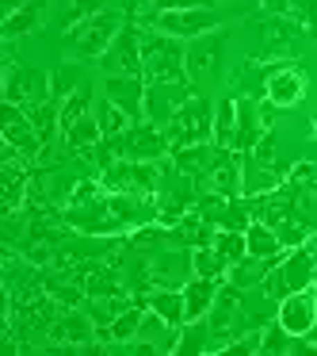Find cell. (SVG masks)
<instances>
[{"label":"cell","instance_id":"6da1fadb","mask_svg":"<svg viewBox=\"0 0 317 356\" xmlns=\"http://www.w3.org/2000/svg\"><path fill=\"white\" fill-rule=\"evenodd\" d=\"M142 77H146V85H161V81H187L184 39H172V35L157 31V27L142 35Z\"/></svg>","mask_w":317,"mask_h":356},{"label":"cell","instance_id":"7a4b0ae2","mask_svg":"<svg viewBox=\"0 0 317 356\" xmlns=\"http://www.w3.org/2000/svg\"><path fill=\"white\" fill-rule=\"evenodd\" d=\"M314 284H317V249L294 245L268 268V276H264L260 287L271 302H279L291 291H302V287H314Z\"/></svg>","mask_w":317,"mask_h":356},{"label":"cell","instance_id":"3957f363","mask_svg":"<svg viewBox=\"0 0 317 356\" xmlns=\"http://www.w3.org/2000/svg\"><path fill=\"white\" fill-rule=\"evenodd\" d=\"M119 31H123V16H119V12H96V16L73 24V31L65 35V47H69L73 58H80V62L103 58Z\"/></svg>","mask_w":317,"mask_h":356},{"label":"cell","instance_id":"277c9868","mask_svg":"<svg viewBox=\"0 0 317 356\" xmlns=\"http://www.w3.org/2000/svg\"><path fill=\"white\" fill-rule=\"evenodd\" d=\"M108 146L115 157H126V161H164V154H172V142L164 134V127L149 123V119L130 123V131L119 134V138H108Z\"/></svg>","mask_w":317,"mask_h":356},{"label":"cell","instance_id":"5b68a950","mask_svg":"<svg viewBox=\"0 0 317 356\" xmlns=\"http://www.w3.org/2000/svg\"><path fill=\"white\" fill-rule=\"evenodd\" d=\"M172 149L180 146H195V142H214V108L203 96H191L187 104H180L176 115L164 123Z\"/></svg>","mask_w":317,"mask_h":356},{"label":"cell","instance_id":"8992f818","mask_svg":"<svg viewBox=\"0 0 317 356\" xmlns=\"http://www.w3.org/2000/svg\"><path fill=\"white\" fill-rule=\"evenodd\" d=\"M153 27L172 39H184V42H195L203 35L218 31L222 27V16L214 8H187V12H157L153 16Z\"/></svg>","mask_w":317,"mask_h":356},{"label":"cell","instance_id":"52a82bcc","mask_svg":"<svg viewBox=\"0 0 317 356\" xmlns=\"http://www.w3.org/2000/svg\"><path fill=\"white\" fill-rule=\"evenodd\" d=\"M0 134H4V146H12L19 157H35L46 146L39 138V131H35L27 108L24 104H12V100H4V108H0Z\"/></svg>","mask_w":317,"mask_h":356},{"label":"cell","instance_id":"ba28073f","mask_svg":"<svg viewBox=\"0 0 317 356\" xmlns=\"http://www.w3.org/2000/svg\"><path fill=\"white\" fill-rule=\"evenodd\" d=\"M275 322L283 325L291 337H309V330H314V322H317V284L302 287V291H291L286 299H279Z\"/></svg>","mask_w":317,"mask_h":356},{"label":"cell","instance_id":"9c48e42d","mask_svg":"<svg viewBox=\"0 0 317 356\" xmlns=\"http://www.w3.org/2000/svg\"><path fill=\"white\" fill-rule=\"evenodd\" d=\"M96 330L100 325L92 322V314L85 307H69L58 322H50L46 337L54 341V348H85L96 341Z\"/></svg>","mask_w":317,"mask_h":356},{"label":"cell","instance_id":"30bf717a","mask_svg":"<svg viewBox=\"0 0 317 356\" xmlns=\"http://www.w3.org/2000/svg\"><path fill=\"white\" fill-rule=\"evenodd\" d=\"M199 184L207 188V192H218L225 195V200H233V195H245V177H241V154L237 149H222L218 146V157L210 161V169L199 177Z\"/></svg>","mask_w":317,"mask_h":356},{"label":"cell","instance_id":"8fae6325","mask_svg":"<svg viewBox=\"0 0 317 356\" xmlns=\"http://www.w3.org/2000/svg\"><path fill=\"white\" fill-rule=\"evenodd\" d=\"M191 100V85L187 81H161V85H146V119L149 123H169L176 115L180 104Z\"/></svg>","mask_w":317,"mask_h":356},{"label":"cell","instance_id":"7c38bea8","mask_svg":"<svg viewBox=\"0 0 317 356\" xmlns=\"http://www.w3.org/2000/svg\"><path fill=\"white\" fill-rule=\"evenodd\" d=\"M100 65L108 73H126V77H142V31L123 27L115 35V42L108 47V54L100 58Z\"/></svg>","mask_w":317,"mask_h":356},{"label":"cell","instance_id":"4fadbf2b","mask_svg":"<svg viewBox=\"0 0 317 356\" xmlns=\"http://www.w3.org/2000/svg\"><path fill=\"white\" fill-rule=\"evenodd\" d=\"M103 96H108L111 104H119V108L134 119V123H138V119H146V77L108 73V81H103Z\"/></svg>","mask_w":317,"mask_h":356},{"label":"cell","instance_id":"5bb4252c","mask_svg":"<svg viewBox=\"0 0 317 356\" xmlns=\"http://www.w3.org/2000/svg\"><path fill=\"white\" fill-rule=\"evenodd\" d=\"M306 92V77H302L294 65H275L268 70V81H264V96H268L275 108H294Z\"/></svg>","mask_w":317,"mask_h":356},{"label":"cell","instance_id":"9a60e30c","mask_svg":"<svg viewBox=\"0 0 317 356\" xmlns=\"http://www.w3.org/2000/svg\"><path fill=\"white\" fill-rule=\"evenodd\" d=\"M184 322H199L214 310V299L222 291V280H207V276H191L184 287Z\"/></svg>","mask_w":317,"mask_h":356},{"label":"cell","instance_id":"2e32d148","mask_svg":"<svg viewBox=\"0 0 317 356\" xmlns=\"http://www.w3.org/2000/svg\"><path fill=\"white\" fill-rule=\"evenodd\" d=\"M268 131L271 127L264 123L260 108H256L252 100H237V134H233V149H237V154H252L256 142H260Z\"/></svg>","mask_w":317,"mask_h":356},{"label":"cell","instance_id":"e0dca14e","mask_svg":"<svg viewBox=\"0 0 317 356\" xmlns=\"http://www.w3.org/2000/svg\"><path fill=\"white\" fill-rule=\"evenodd\" d=\"M35 88H39V92H50V77H42V73H27V70H19V65H4V100L27 104V108H31Z\"/></svg>","mask_w":317,"mask_h":356},{"label":"cell","instance_id":"ac0fdd59","mask_svg":"<svg viewBox=\"0 0 317 356\" xmlns=\"http://www.w3.org/2000/svg\"><path fill=\"white\" fill-rule=\"evenodd\" d=\"M16 149L12 146H4V195H0V203H4V215H16L19 207H24V200H27V169L16 161Z\"/></svg>","mask_w":317,"mask_h":356},{"label":"cell","instance_id":"d6986e66","mask_svg":"<svg viewBox=\"0 0 317 356\" xmlns=\"http://www.w3.org/2000/svg\"><path fill=\"white\" fill-rule=\"evenodd\" d=\"M222 35H203L195 39V47L187 50V81H199V77H210L218 70V54H222Z\"/></svg>","mask_w":317,"mask_h":356},{"label":"cell","instance_id":"ffe728a7","mask_svg":"<svg viewBox=\"0 0 317 356\" xmlns=\"http://www.w3.org/2000/svg\"><path fill=\"white\" fill-rule=\"evenodd\" d=\"M218 157V146L214 142H195V146H180L172 149V169L180 172V177H195L199 180L203 172L210 169V161Z\"/></svg>","mask_w":317,"mask_h":356},{"label":"cell","instance_id":"44dd1931","mask_svg":"<svg viewBox=\"0 0 317 356\" xmlns=\"http://www.w3.org/2000/svg\"><path fill=\"white\" fill-rule=\"evenodd\" d=\"M245 241H248V253L260 257V261H279V257L286 253L283 238H279V234L271 230V226L264 222V218H252V222H248Z\"/></svg>","mask_w":317,"mask_h":356},{"label":"cell","instance_id":"7402d4cb","mask_svg":"<svg viewBox=\"0 0 317 356\" xmlns=\"http://www.w3.org/2000/svg\"><path fill=\"white\" fill-rule=\"evenodd\" d=\"M146 307H149V310H157V314H161L164 322L184 325V291H180V287H149Z\"/></svg>","mask_w":317,"mask_h":356},{"label":"cell","instance_id":"603a6c76","mask_svg":"<svg viewBox=\"0 0 317 356\" xmlns=\"http://www.w3.org/2000/svg\"><path fill=\"white\" fill-rule=\"evenodd\" d=\"M65 146L77 149V154H92L96 146H103V131H100V119L96 115H85L77 119L73 127H65Z\"/></svg>","mask_w":317,"mask_h":356},{"label":"cell","instance_id":"cb8c5ba5","mask_svg":"<svg viewBox=\"0 0 317 356\" xmlns=\"http://www.w3.org/2000/svg\"><path fill=\"white\" fill-rule=\"evenodd\" d=\"M191 268H195V276H207V280H230V268L233 264L225 261L222 253H218L214 245H195L191 249Z\"/></svg>","mask_w":317,"mask_h":356},{"label":"cell","instance_id":"d4e9b609","mask_svg":"<svg viewBox=\"0 0 317 356\" xmlns=\"http://www.w3.org/2000/svg\"><path fill=\"white\" fill-rule=\"evenodd\" d=\"M42 0H31L27 8H19L16 16H8V19H0V35L4 39H19V35H27V31H35V27L42 24Z\"/></svg>","mask_w":317,"mask_h":356},{"label":"cell","instance_id":"484cf974","mask_svg":"<svg viewBox=\"0 0 317 356\" xmlns=\"http://www.w3.org/2000/svg\"><path fill=\"white\" fill-rule=\"evenodd\" d=\"M271 264H275V261H260V257H252V253L241 257V261L230 268V284L241 287V291H248L252 284H264V276H268Z\"/></svg>","mask_w":317,"mask_h":356},{"label":"cell","instance_id":"4316f807","mask_svg":"<svg viewBox=\"0 0 317 356\" xmlns=\"http://www.w3.org/2000/svg\"><path fill=\"white\" fill-rule=\"evenodd\" d=\"M233 134H237V100H218L214 108V146L233 149Z\"/></svg>","mask_w":317,"mask_h":356},{"label":"cell","instance_id":"83f0119b","mask_svg":"<svg viewBox=\"0 0 317 356\" xmlns=\"http://www.w3.org/2000/svg\"><path fill=\"white\" fill-rule=\"evenodd\" d=\"M80 284H85V291L92 295V299H100V295H123V284H119L115 272H108L103 264H88V268L80 272Z\"/></svg>","mask_w":317,"mask_h":356},{"label":"cell","instance_id":"f1b7e54d","mask_svg":"<svg viewBox=\"0 0 317 356\" xmlns=\"http://www.w3.org/2000/svg\"><path fill=\"white\" fill-rule=\"evenodd\" d=\"M96 119H100V131H103V138H119V134H126L130 131V123L134 119L126 115L119 104H111L108 96L100 100V108H96Z\"/></svg>","mask_w":317,"mask_h":356},{"label":"cell","instance_id":"f546056e","mask_svg":"<svg viewBox=\"0 0 317 356\" xmlns=\"http://www.w3.org/2000/svg\"><path fill=\"white\" fill-rule=\"evenodd\" d=\"M210 325L207 318H199V322H184L180 325V337H176V353L187 356V353H207L210 348Z\"/></svg>","mask_w":317,"mask_h":356},{"label":"cell","instance_id":"4dcf8cb0","mask_svg":"<svg viewBox=\"0 0 317 356\" xmlns=\"http://www.w3.org/2000/svg\"><path fill=\"white\" fill-rule=\"evenodd\" d=\"M294 345H298V337H291V333H286L279 322H271L268 330H260V353H268V356L294 353Z\"/></svg>","mask_w":317,"mask_h":356},{"label":"cell","instance_id":"1f68e13d","mask_svg":"<svg viewBox=\"0 0 317 356\" xmlns=\"http://www.w3.org/2000/svg\"><path fill=\"white\" fill-rule=\"evenodd\" d=\"M210 245H214L230 264H237L241 257H248V241H245V234H241V230H218Z\"/></svg>","mask_w":317,"mask_h":356},{"label":"cell","instance_id":"d6a6232c","mask_svg":"<svg viewBox=\"0 0 317 356\" xmlns=\"http://www.w3.org/2000/svg\"><path fill=\"white\" fill-rule=\"evenodd\" d=\"M85 115H92V92H88V88H77L73 96L62 100V131L73 127L77 119H85Z\"/></svg>","mask_w":317,"mask_h":356},{"label":"cell","instance_id":"836d02e7","mask_svg":"<svg viewBox=\"0 0 317 356\" xmlns=\"http://www.w3.org/2000/svg\"><path fill=\"white\" fill-rule=\"evenodd\" d=\"M286 188H306V184H317V165H309V161H298V165H291L286 169V180H283Z\"/></svg>","mask_w":317,"mask_h":356},{"label":"cell","instance_id":"e575fe53","mask_svg":"<svg viewBox=\"0 0 317 356\" xmlns=\"http://www.w3.org/2000/svg\"><path fill=\"white\" fill-rule=\"evenodd\" d=\"M100 195H108V192H103V184H92V180H80V184L69 192V203H65V207H85V203L100 200Z\"/></svg>","mask_w":317,"mask_h":356},{"label":"cell","instance_id":"d590c367","mask_svg":"<svg viewBox=\"0 0 317 356\" xmlns=\"http://www.w3.org/2000/svg\"><path fill=\"white\" fill-rule=\"evenodd\" d=\"M187 8H210V0H153V16L157 12H187Z\"/></svg>","mask_w":317,"mask_h":356},{"label":"cell","instance_id":"8d00e7d4","mask_svg":"<svg viewBox=\"0 0 317 356\" xmlns=\"http://www.w3.org/2000/svg\"><path fill=\"white\" fill-rule=\"evenodd\" d=\"M291 12L298 19H314L317 16V0H291Z\"/></svg>","mask_w":317,"mask_h":356},{"label":"cell","instance_id":"74e56055","mask_svg":"<svg viewBox=\"0 0 317 356\" xmlns=\"http://www.w3.org/2000/svg\"><path fill=\"white\" fill-rule=\"evenodd\" d=\"M31 0H0V19H8V16H16L19 8H27Z\"/></svg>","mask_w":317,"mask_h":356},{"label":"cell","instance_id":"f35d334b","mask_svg":"<svg viewBox=\"0 0 317 356\" xmlns=\"http://www.w3.org/2000/svg\"><path fill=\"white\" fill-rule=\"evenodd\" d=\"M268 12H291V0H260Z\"/></svg>","mask_w":317,"mask_h":356},{"label":"cell","instance_id":"ab89813d","mask_svg":"<svg viewBox=\"0 0 317 356\" xmlns=\"http://www.w3.org/2000/svg\"><path fill=\"white\" fill-rule=\"evenodd\" d=\"M314 134H317V115H314Z\"/></svg>","mask_w":317,"mask_h":356}]
</instances>
